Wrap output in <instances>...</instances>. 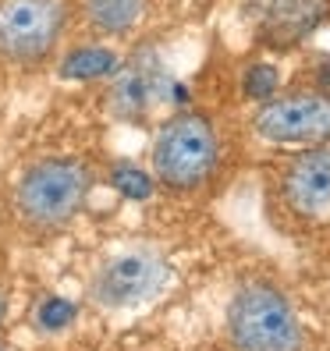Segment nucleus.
<instances>
[{"label": "nucleus", "mask_w": 330, "mask_h": 351, "mask_svg": "<svg viewBox=\"0 0 330 351\" xmlns=\"http://www.w3.org/2000/svg\"><path fill=\"white\" fill-rule=\"evenodd\" d=\"M110 184L117 189V195H125L132 202H142V199H150L156 192V178L150 171L135 167V163H117V167L110 171Z\"/></svg>", "instance_id": "nucleus-12"}, {"label": "nucleus", "mask_w": 330, "mask_h": 351, "mask_svg": "<svg viewBox=\"0 0 330 351\" xmlns=\"http://www.w3.org/2000/svg\"><path fill=\"white\" fill-rule=\"evenodd\" d=\"M249 132L277 149H313L330 146V93L292 89L256 103Z\"/></svg>", "instance_id": "nucleus-5"}, {"label": "nucleus", "mask_w": 330, "mask_h": 351, "mask_svg": "<svg viewBox=\"0 0 330 351\" xmlns=\"http://www.w3.org/2000/svg\"><path fill=\"white\" fill-rule=\"evenodd\" d=\"M78 18L75 0H0V64L39 71L57 60Z\"/></svg>", "instance_id": "nucleus-3"}, {"label": "nucleus", "mask_w": 330, "mask_h": 351, "mask_svg": "<svg viewBox=\"0 0 330 351\" xmlns=\"http://www.w3.org/2000/svg\"><path fill=\"white\" fill-rule=\"evenodd\" d=\"M82 22L99 39H125L139 29L146 0H75Z\"/></svg>", "instance_id": "nucleus-9"}, {"label": "nucleus", "mask_w": 330, "mask_h": 351, "mask_svg": "<svg viewBox=\"0 0 330 351\" xmlns=\"http://www.w3.org/2000/svg\"><path fill=\"white\" fill-rule=\"evenodd\" d=\"M245 25L266 50H295L330 22V0H245Z\"/></svg>", "instance_id": "nucleus-8"}, {"label": "nucleus", "mask_w": 330, "mask_h": 351, "mask_svg": "<svg viewBox=\"0 0 330 351\" xmlns=\"http://www.w3.org/2000/svg\"><path fill=\"white\" fill-rule=\"evenodd\" d=\"M96 189V163L89 156L57 153L32 160L14 181V213L29 231H64V227L86 210Z\"/></svg>", "instance_id": "nucleus-1"}, {"label": "nucleus", "mask_w": 330, "mask_h": 351, "mask_svg": "<svg viewBox=\"0 0 330 351\" xmlns=\"http://www.w3.org/2000/svg\"><path fill=\"white\" fill-rule=\"evenodd\" d=\"M75 319V308L68 302H60V298H47L43 305L36 308V323L39 330H57V326H64Z\"/></svg>", "instance_id": "nucleus-13"}, {"label": "nucleus", "mask_w": 330, "mask_h": 351, "mask_svg": "<svg viewBox=\"0 0 330 351\" xmlns=\"http://www.w3.org/2000/svg\"><path fill=\"white\" fill-rule=\"evenodd\" d=\"M274 195L284 213L302 223L330 220V146L292 149V156H284L277 167Z\"/></svg>", "instance_id": "nucleus-7"}, {"label": "nucleus", "mask_w": 330, "mask_h": 351, "mask_svg": "<svg viewBox=\"0 0 330 351\" xmlns=\"http://www.w3.org/2000/svg\"><path fill=\"white\" fill-rule=\"evenodd\" d=\"M0 351H11V348H8V344H4V341H0Z\"/></svg>", "instance_id": "nucleus-16"}, {"label": "nucleus", "mask_w": 330, "mask_h": 351, "mask_svg": "<svg viewBox=\"0 0 330 351\" xmlns=\"http://www.w3.org/2000/svg\"><path fill=\"white\" fill-rule=\"evenodd\" d=\"M228 341L235 351H305V330L274 280L252 277L231 295Z\"/></svg>", "instance_id": "nucleus-4"}, {"label": "nucleus", "mask_w": 330, "mask_h": 351, "mask_svg": "<svg viewBox=\"0 0 330 351\" xmlns=\"http://www.w3.org/2000/svg\"><path fill=\"white\" fill-rule=\"evenodd\" d=\"M241 93L252 103H266L270 96L281 93V71L270 60H252V64L241 71Z\"/></svg>", "instance_id": "nucleus-11"}, {"label": "nucleus", "mask_w": 330, "mask_h": 351, "mask_svg": "<svg viewBox=\"0 0 330 351\" xmlns=\"http://www.w3.org/2000/svg\"><path fill=\"white\" fill-rule=\"evenodd\" d=\"M171 284V266L156 249H128L110 256L89 280V298L99 308H139Z\"/></svg>", "instance_id": "nucleus-6"}, {"label": "nucleus", "mask_w": 330, "mask_h": 351, "mask_svg": "<svg viewBox=\"0 0 330 351\" xmlns=\"http://www.w3.org/2000/svg\"><path fill=\"white\" fill-rule=\"evenodd\" d=\"M323 89H327V93H330V71H327V82H323Z\"/></svg>", "instance_id": "nucleus-15"}, {"label": "nucleus", "mask_w": 330, "mask_h": 351, "mask_svg": "<svg viewBox=\"0 0 330 351\" xmlns=\"http://www.w3.org/2000/svg\"><path fill=\"white\" fill-rule=\"evenodd\" d=\"M121 53L107 43H82L71 47L68 53H60L57 60V75L68 82H99V78H114L121 71Z\"/></svg>", "instance_id": "nucleus-10"}, {"label": "nucleus", "mask_w": 330, "mask_h": 351, "mask_svg": "<svg viewBox=\"0 0 330 351\" xmlns=\"http://www.w3.org/2000/svg\"><path fill=\"white\" fill-rule=\"evenodd\" d=\"M220 171V132L210 114L185 107L171 114L153 135L150 174L156 189L174 195L202 192Z\"/></svg>", "instance_id": "nucleus-2"}, {"label": "nucleus", "mask_w": 330, "mask_h": 351, "mask_svg": "<svg viewBox=\"0 0 330 351\" xmlns=\"http://www.w3.org/2000/svg\"><path fill=\"white\" fill-rule=\"evenodd\" d=\"M4 316H8V287L0 284V323H4Z\"/></svg>", "instance_id": "nucleus-14"}]
</instances>
